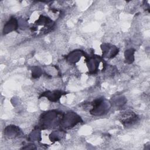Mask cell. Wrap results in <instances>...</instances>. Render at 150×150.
I'll return each instance as SVG.
<instances>
[{"instance_id":"cell-2","label":"cell","mask_w":150,"mask_h":150,"mask_svg":"<svg viewBox=\"0 0 150 150\" xmlns=\"http://www.w3.org/2000/svg\"><path fill=\"white\" fill-rule=\"evenodd\" d=\"M137 120V115L133 112H125L121 117V121L125 125H131Z\"/></svg>"},{"instance_id":"cell-6","label":"cell","mask_w":150,"mask_h":150,"mask_svg":"<svg viewBox=\"0 0 150 150\" xmlns=\"http://www.w3.org/2000/svg\"><path fill=\"white\" fill-rule=\"evenodd\" d=\"M133 53L134 51H132V49H129L125 51V56L127 62L129 61V63H132L133 62V60L131 59V57H133Z\"/></svg>"},{"instance_id":"cell-4","label":"cell","mask_w":150,"mask_h":150,"mask_svg":"<svg viewBox=\"0 0 150 150\" xmlns=\"http://www.w3.org/2000/svg\"><path fill=\"white\" fill-rule=\"evenodd\" d=\"M18 23L15 18H11L5 25L3 32L4 34L8 33L17 28Z\"/></svg>"},{"instance_id":"cell-1","label":"cell","mask_w":150,"mask_h":150,"mask_svg":"<svg viewBox=\"0 0 150 150\" xmlns=\"http://www.w3.org/2000/svg\"><path fill=\"white\" fill-rule=\"evenodd\" d=\"M93 108L90 111L91 114L94 115H100L105 112L107 110V106L105 104L104 101L101 98H98L93 101Z\"/></svg>"},{"instance_id":"cell-5","label":"cell","mask_w":150,"mask_h":150,"mask_svg":"<svg viewBox=\"0 0 150 150\" xmlns=\"http://www.w3.org/2000/svg\"><path fill=\"white\" fill-rule=\"evenodd\" d=\"M45 93H43L42 96H45L48 98L49 100L52 101H56L58 99H59L60 97L62 96V92L60 91H54L53 93H50V92H46Z\"/></svg>"},{"instance_id":"cell-3","label":"cell","mask_w":150,"mask_h":150,"mask_svg":"<svg viewBox=\"0 0 150 150\" xmlns=\"http://www.w3.org/2000/svg\"><path fill=\"white\" fill-rule=\"evenodd\" d=\"M103 49V56L104 57H114L117 53H118V49L115 47H110L109 45L104 44L103 47H101Z\"/></svg>"}]
</instances>
